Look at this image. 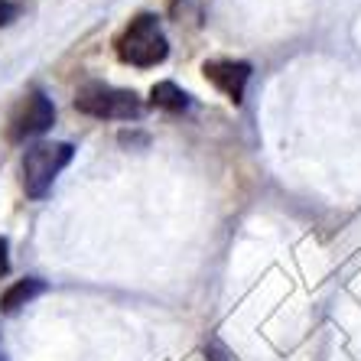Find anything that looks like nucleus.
<instances>
[{
  "mask_svg": "<svg viewBox=\"0 0 361 361\" xmlns=\"http://www.w3.org/2000/svg\"><path fill=\"white\" fill-rule=\"evenodd\" d=\"M150 104L160 111H185L189 108V94L176 82H157L150 88Z\"/></svg>",
  "mask_w": 361,
  "mask_h": 361,
  "instance_id": "0eeeda50",
  "label": "nucleus"
},
{
  "mask_svg": "<svg viewBox=\"0 0 361 361\" xmlns=\"http://www.w3.org/2000/svg\"><path fill=\"white\" fill-rule=\"evenodd\" d=\"M202 75L209 78L231 104H241L247 78H251V66L241 59H209L202 66Z\"/></svg>",
  "mask_w": 361,
  "mask_h": 361,
  "instance_id": "39448f33",
  "label": "nucleus"
},
{
  "mask_svg": "<svg viewBox=\"0 0 361 361\" xmlns=\"http://www.w3.org/2000/svg\"><path fill=\"white\" fill-rule=\"evenodd\" d=\"M72 157H75V147L66 140H39L33 147H26L23 160H20L23 192L30 199H46L59 173L72 163Z\"/></svg>",
  "mask_w": 361,
  "mask_h": 361,
  "instance_id": "f03ea898",
  "label": "nucleus"
},
{
  "mask_svg": "<svg viewBox=\"0 0 361 361\" xmlns=\"http://www.w3.org/2000/svg\"><path fill=\"white\" fill-rule=\"evenodd\" d=\"M114 52L124 66L134 68H157L169 56V39L163 33L157 13H137L114 39Z\"/></svg>",
  "mask_w": 361,
  "mask_h": 361,
  "instance_id": "f257e3e1",
  "label": "nucleus"
},
{
  "mask_svg": "<svg viewBox=\"0 0 361 361\" xmlns=\"http://www.w3.org/2000/svg\"><path fill=\"white\" fill-rule=\"evenodd\" d=\"M56 124V104H52L39 88H30L23 98L13 104L7 118V140L10 143H26L33 137H42Z\"/></svg>",
  "mask_w": 361,
  "mask_h": 361,
  "instance_id": "20e7f679",
  "label": "nucleus"
},
{
  "mask_svg": "<svg viewBox=\"0 0 361 361\" xmlns=\"http://www.w3.org/2000/svg\"><path fill=\"white\" fill-rule=\"evenodd\" d=\"M10 270V244H7V238H0V277Z\"/></svg>",
  "mask_w": 361,
  "mask_h": 361,
  "instance_id": "1a4fd4ad",
  "label": "nucleus"
},
{
  "mask_svg": "<svg viewBox=\"0 0 361 361\" xmlns=\"http://www.w3.org/2000/svg\"><path fill=\"white\" fill-rule=\"evenodd\" d=\"M75 111L94 121H137L143 114V101L137 92L108 82H85L75 92Z\"/></svg>",
  "mask_w": 361,
  "mask_h": 361,
  "instance_id": "7ed1b4c3",
  "label": "nucleus"
},
{
  "mask_svg": "<svg viewBox=\"0 0 361 361\" xmlns=\"http://www.w3.org/2000/svg\"><path fill=\"white\" fill-rule=\"evenodd\" d=\"M0 361H7V358H4V345H0Z\"/></svg>",
  "mask_w": 361,
  "mask_h": 361,
  "instance_id": "9d476101",
  "label": "nucleus"
},
{
  "mask_svg": "<svg viewBox=\"0 0 361 361\" xmlns=\"http://www.w3.org/2000/svg\"><path fill=\"white\" fill-rule=\"evenodd\" d=\"M20 10H23V7H20L17 0H0V30L13 23V20L20 17Z\"/></svg>",
  "mask_w": 361,
  "mask_h": 361,
  "instance_id": "6e6552de",
  "label": "nucleus"
},
{
  "mask_svg": "<svg viewBox=\"0 0 361 361\" xmlns=\"http://www.w3.org/2000/svg\"><path fill=\"white\" fill-rule=\"evenodd\" d=\"M46 290V283L36 277H26V280H17L13 286H7L4 290V296H0V312H7V316H13L17 310H23L30 300H36V296Z\"/></svg>",
  "mask_w": 361,
  "mask_h": 361,
  "instance_id": "423d86ee",
  "label": "nucleus"
}]
</instances>
